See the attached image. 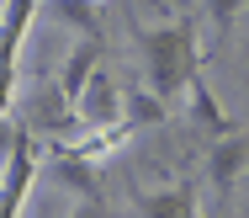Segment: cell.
Listing matches in <instances>:
<instances>
[{"instance_id":"5","label":"cell","mask_w":249,"mask_h":218,"mask_svg":"<svg viewBox=\"0 0 249 218\" xmlns=\"http://www.w3.org/2000/svg\"><path fill=\"white\" fill-rule=\"evenodd\" d=\"M80 122H85V128L122 122V91H117V80H111L106 69L90 75V85H85V96H80Z\"/></svg>"},{"instance_id":"1","label":"cell","mask_w":249,"mask_h":218,"mask_svg":"<svg viewBox=\"0 0 249 218\" xmlns=\"http://www.w3.org/2000/svg\"><path fill=\"white\" fill-rule=\"evenodd\" d=\"M133 43L143 59V85H154L164 101L186 96V85L201 75V48H196L191 16H175L164 27H133Z\"/></svg>"},{"instance_id":"4","label":"cell","mask_w":249,"mask_h":218,"mask_svg":"<svg viewBox=\"0 0 249 218\" xmlns=\"http://www.w3.org/2000/svg\"><path fill=\"white\" fill-rule=\"evenodd\" d=\"M244 170H249V128H233V133L212 139V149H207V181H212V192L223 202H228V192L239 186Z\"/></svg>"},{"instance_id":"8","label":"cell","mask_w":249,"mask_h":218,"mask_svg":"<svg viewBox=\"0 0 249 218\" xmlns=\"http://www.w3.org/2000/svg\"><path fill=\"white\" fill-rule=\"evenodd\" d=\"M133 208L149 213V218H191L196 213V192L180 181V186H164V192H138Z\"/></svg>"},{"instance_id":"14","label":"cell","mask_w":249,"mask_h":218,"mask_svg":"<svg viewBox=\"0 0 249 218\" xmlns=\"http://www.w3.org/2000/svg\"><path fill=\"white\" fill-rule=\"evenodd\" d=\"M239 80H244V91H249V32H244V64H239Z\"/></svg>"},{"instance_id":"3","label":"cell","mask_w":249,"mask_h":218,"mask_svg":"<svg viewBox=\"0 0 249 218\" xmlns=\"http://www.w3.org/2000/svg\"><path fill=\"white\" fill-rule=\"evenodd\" d=\"M48 170H53V181H58L64 192H74V197H80V208H106V192H101L96 160H85L74 144L53 139V149H48Z\"/></svg>"},{"instance_id":"15","label":"cell","mask_w":249,"mask_h":218,"mask_svg":"<svg viewBox=\"0 0 249 218\" xmlns=\"http://www.w3.org/2000/svg\"><path fill=\"white\" fill-rule=\"evenodd\" d=\"M244 213H249V197H244Z\"/></svg>"},{"instance_id":"10","label":"cell","mask_w":249,"mask_h":218,"mask_svg":"<svg viewBox=\"0 0 249 218\" xmlns=\"http://www.w3.org/2000/svg\"><path fill=\"white\" fill-rule=\"evenodd\" d=\"M53 16L64 27H74L80 38H101V16H96V0H53Z\"/></svg>"},{"instance_id":"7","label":"cell","mask_w":249,"mask_h":218,"mask_svg":"<svg viewBox=\"0 0 249 218\" xmlns=\"http://www.w3.org/2000/svg\"><path fill=\"white\" fill-rule=\"evenodd\" d=\"M96 69H101V38H80V48L64 59V69H58V91L80 107V96H85V85H90Z\"/></svg>"},{"instance_id":"12","label":"cell","mask_w":249,"mask_h":218,"mask_svg":"<svg viewBox=\"0 0 249 218\" xmlns=\"http://www.w3.org/2000/svg\"><path fill=\"white\" fill-rule=\"evenodd\" d=\"M11 96H16V64H0V117L11 112Z\"/></svg>"},{"instance_id":"13","label":"cell","mask_w":249,"mask_h":218,"mask_svg":"<svg viewBox=\"0 0 249 218\" xmlns=\"http://www.w3.org/2000/svg\"><path fill=\"white\" fill-rule=\"evenodd\" d=\"M16 133H21V122H11V117H0V165L11 155V144H16Z\"/></svg>"},{"instance_id":"11","label":"cell","mask_w":249,"mask_h":218,"mask_svg":"<svg viewBox=\"0 0 249 218\" xmlns=\"http://www.w3.org/2000/svg\"><path fill=\"white\" fill-rule=\"evenodd\" d=\"M249 11V0H207V21H212V32L223 38V32H233V21Z\"/></svg>"},{"instance_id":"2","label":"cell","mask_w":249,"mask_h":218,"mask_svg":"<svg viewBox=\"0 0 249 218\" xmlns=\"http://www.w3.org/2000/svg\"><path fill=\"white\" fill-rule=\"evenodd\" d=\"M32 176H37V133L21 122L11 155H5V165H0V218L21 213V202H27V192H32Z\"/></svg>"},{"instance_id":"9","label":"cell","mask_w":249,"mask_h":218,"mask_svg":"<svg viewBox=\"0 0 249 218\" xmlns=\"http://www.w3.org/2000/svg\"><path fill=\"white\" fill-rule=\"evenodd\" d=\"M164 112H170V101H164L154 85H133V91H122V117H127L133 133H138V128H154V122H164Z\"/></svg>"},{"instance_id":"6","label":"cell","mask_w":249,"mask_h":218,"mask_svg":"<svg viewBox=\"0 0 249 218\" xmlns=\"http://www.w3.org/2000/svg\"><path fill=\"white\" fill-rule=\"evenodd\" d=\"M186 112H191V122H196L201 133H207V139H223V133H233V128H244V122H233V117H228V112L217 107V96H212V91H207V80H191V85H186Z\"/></svg>"}]
</instances>
